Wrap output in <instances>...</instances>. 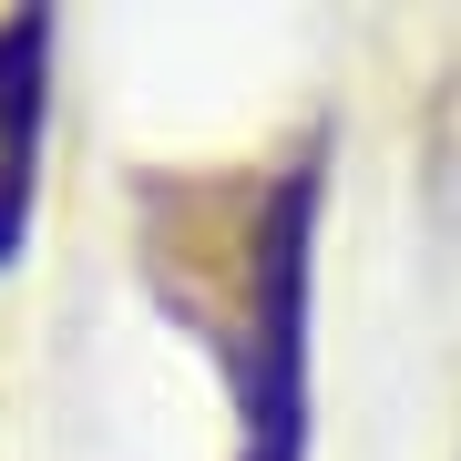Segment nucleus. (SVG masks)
Here are the masks:
<instances>
[{"mask_svg":"<svg viewBox=\"0 0 461 461\" xmlns=\"http://www.w3.org/2000/svg\"><path fill=\"white\" fill-rule=\"evenodd\" d=\"M41 123H51V11H0V267H21L32 247Z\"/></svg>","mask_w":461,"mask_h":461,"instance_id":"nucleus-2","label":"nucleus"},{"mask_svg":"<svg viewBox=\"0 0 461 461\" xmlns=\"http://www.w3.org/2000/svg\"><path fill=\"white\" fill-rule=\"evenodd\" d=\"M318 195L329 154H287L247 195L236 226V308H226V379H236V461H308V329H318Z\"/></svg>","mask_w":461,"mask_h":461,"instance_id":"nucleus-1","label":"nucleus"}]
</instances>
